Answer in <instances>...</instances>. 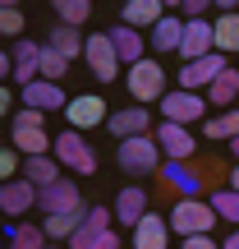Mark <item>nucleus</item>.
<instances>
[{
    "label": "nucleus",
    "mask_w": 239,
    "mask_h": 249,
    "mask_svg": "<svg viewBox=\"0 0 239 249\" xmlns=\"http://www.w3.org/2000/svg\"><path fill=\"white\" fill-rule=\"evenodd\" d=\"M115 166L124 171V176H133V180L157 176V171L166 166L157 134H138V139H124V143H115Z\"/></svg>",
    "instance_id": "nucleus-1"
},
{
    "label": "nucleus",
    "mask_w": 239,
    "mask_h": 249,
    "mask_svg": "<svg viewBox=\"0 0 239 249\" xmlns=\"http://www.w3.org/2000/svg\"><path fill=\"white\" fill-rule=\"evenodd\" d=\"M170 231L179 235V240H193V235H212L216 231V222L221 217L212 213V203L207 198H179L175 208H170Z\"/></svg>",
    "instance_id": "nucleus-2"
},
{
    "label": "nucleus",
    "mask_w": 239,
    "mask_h": 249,
    "mask_svg": "<svg viewBox=\"0 0 239 249\" xmlns=\"http://www.w3.org/2000/svg\"><path fill=\"white\" fill-rule=\"evenodd\" d=\"M124 83H129V97L138 102V107H157V102L170 92V88H166V70H161L157 55L129 65V70H124Z\"/></svg>",
    "instance_id": "nucleus-3"
},
{
    "label": "nucleus",
    "mask_w": 239,
    "mask_h": 249,
    "mask_svg": "<svg viewBox=\"0 0 239 249\" xmlns=\"http://www.w3.org/2000/svg\"><path fill=\"white\" fill-rule=\"evenodd\" d=\"M51 157L60 161L64 171H74V176H92V171H97V152H92V143L83 139L79 129H64L60 139H55Z\"/></svg>",
    "instance_id": "nucleus-4"
},
{
    "label": "nucleus",
    "mask_w": 239,
    "mask_h": 249,
    "mask_svg": "<svg viewBox=\"0 0 239 249\" xmlns=\"http://www.w3.org/2000/svg\"><path fill=\"white\" fill-rule=\"evenodd\" d=\"M157 111H161V120H170V124H193V120H207V97L203 92H184V88H170L166 97L157 102Z\"/></svg>",
    "instance_id": "nucleus-5"
},
{
    "label": "nucleus",
    "mask_w": 239,
    "mask_h": 249,
    "mask_svg": "<svg viewBox=\"0 0 239 249\" xmlns=\"http://www.w3.org/2000/svg\"><path fill=\"white\" fill-rule=\"evenodd\" d=\"M37 208H42V217L88 213V203H83V194H79V180H69V176H60L55 185H46L42 194H37Z\"/></svg>",
    "instance_id": "nucleus-6"
},
{
    "label": "nucleus",
    "mask_w": 239,
    "mask_h": 249,
    "mask_svg": "<svg viewBox=\"0 0 239 249\" xmlns=\"http://www.w3.org/2000/svg\"><path fill=\"white\" fill-rule=\"evenodd\" d=\"M161 185L175 194V203L179 198H198V189L207 185V171L198 161H166L161 166Z\"/></svg>",
    "instance_id": "nucleus-7"
},
{
    "label": "nucleus",
    "mask_w": 239,
    "mask_h": 249,
    "mask_svg": "<svg viewBox=\"0 0 239 249\" xmlns=\"http://www.w3.org/2000/svg\"><path fill=\"white\" fill-rule=\"evenodd\" d=\"M83 60H88V70H92L97 83H115L120 55H115V46H111V33H92L88 46H83Z\"/></svg>",
    "instance_id": "nucleus-8"
},
{
    "label": "nucleus",
    "mask_w": 239,
    "mask_h": 249,
    "mask_svg": "<svg viewBox=\"0 0 239 249\" xmlns=\"http://www.w3.org/2000/svg\"><path fill=\"white\" fill-rule=\"evenodd\" d=\"M64 120H69V129L88 134V129H97V124H106L111 111H106V102H101L97 92H79V97H69V107H64Z\"/></svg>",
    "instance_id": "nucleus-9"
},
{
    "label": "nucleus",
    "mask_w": 239,
    "mask_h": 249,
    "mask_svg": "<svg viewBox=\"0 0 239 249\" xmlns=\"http://www.w3.org/2000/svg\"><path fill=\"white\" fill-rule=\"evenodd\" d=\"M225 70H230V65H225V55L212 51V55H203V60H193V65H184V70H179V88H184V92H207Z\"/></svg>",
    "instance_id": "nucleus-10"
},
{
    "label": "nucleus",
    "mask_w": 239,
    "mask_h": 249,
    "mask_svg": "<svg viewBox=\"0 0 239 249\" xmlns=\"http://www.w3.org/2000/svg\"><path fill=\"white\" fill-rule=\"evenodd\" d=\"M111 213H115V226H129V231H133V226L152 213L147 189H143V185H124L120 194H115V208H111Z\"/></svg>",
    "instance_id": "nucleus-11"
},
{
    "label": "nucleus",
    "mask_w": 239,
    "mask_h": 249,
    "mask_svg": "<svg viewBox=\"0 0 239 249\" xmlns=\"http://www.w3.org/2000/svg\"><path fill=\"white\" fill-rule=\"evenodd\" d=\"M9 55H14V83H18V92H23L28 83L42 79V46H37L32 37H18V42L9 46Z\"/></svg>",
    "instance_id": "nucleus-12"
},
{
    "label": "nucleus",
    "mask_w": 239,
    "mask_h": 249,
    "mask_svg": "<svg viewBox=\"0 0 239 249\" xmlns=\"http://www.w3.org/2000/svg\"><path fill=\"white\" fill-rule=\"evenodd\" d=\"M216 51V23H207V18H193V23H184V42H179V55H184V65L203 60V55Z\"/></svg>",
    "instance_id": "nucleus-13"
},
{
    "label": "nucleus",
    "mask_w": 239,
    "mask_h": 249,
    "mask_svg": "<svg viewBox=\"0 0 239 249\" xmlns=\"http://www.w3.org/2000/svg\"><path fill=\"white\" fill-rule=\"evenodd\" d=\"M37 194H42V189L32 185V180H9V185H0V213L5 217H28L37 208Z\"/></svg>",
    "instance_id": "nucleus-14"
},
{
    "label": "nucleus",
    "mask_w": 239,
    "mask_h": 249,
    "mask_svg": "<svg viewBox=\"0 0 239 249\" xmlns=\"http://www.w3.org/2000/svg\"><path fill=\"white\" fill-rule=\"evenodd\" d=\"M157 143H161V157L166 161H193V134L184 129V124H170V120H161L157 124Z\"/></svg>",
    "instance_id": "nucleus-15"
},
{
    "label": "nucleus",
    "mask_w": 239,
    "mask_h": 249,
    "mask_svg": "<svg viewBox=\"0 0 239 249\" xmlns=\"http://www.w3.org/2000/svg\"><path fill=\"white\" fill-rule=\"evenodd\" d=\"M106 129L115 134V143L138 139V134H147V129H152V107H120V111H111Z\"/></svg>",
    "instance_id": "nucleus-16"
},
{
    "label": "nucleus",
    "mask_w": 239,
    "mask_h": 249,
    "mask_svg": "<svg viewBox=\"0 0 239 249\" xmlns=\"http://www.w3.org/2000/svg\"><path fill=\"white\" fill-rule=\"evenodd\" d=\"M170 217H161V213H147L138 226H133V240L129 249H170Z\"/></svg>",
    "instance_id": "nucleus-17"
},
{
    "label": "nucleus",
    "mask_w": 239,
    "mask_h": 249,
    "mask_svg": "<svg viewBox=\"0 0 239 249\" xmlns=\"http://www.w3.org/2000/svg\"><path fill=\"white\" fill-rule=\"evenodd\" d=\"M106 231H115V213H111V208H88L83 226L74 231V240L64 245V249H92V245H97Z\"/></svg>",
    "instance_id": "nucleus-18"
},
{
    "label": "nucleus",
    "mask_w": 239,
    "mask_h": 249,
    "mask_svg": "<svg viewBox=\"0 0 239 249\" xmlns=\"http://www.w3.org/2000/svg\"><path fill=\"white\" fill-rule=\"evenodd\" d=\"M106 33H111V46H115L120 65L147 60V33H138V28H129V23H115V28H106Z\"/></svg>",
    "instance_id": "nucleus-19"
},
{
    "label": "nucleus",
    "mask_w": 239,
    "mask_h": 249,
    "mask_svg": "<svg viewBox=\"0 0 239 249\" xmlns=\"http://www.w3.org/2000/svg\"><path fill=\"white\" fill-rule=\"evenodd\" d=\"M9 139H14L18 157H46L55 148V139L46 134V124H9Z\"/></svg>",
    "instance_id": "nucleus-20"
},
{
    "label": "nucleus",
    "mask_w": 239,
    "mask_h": 249,
    "mask_svg": "<svg viewBox=\"0 0 239 249\" xmlns=\"http://www.w3.org/2000/svg\"><path fill=\"white\" fill-rule=\"evenodd\" d=\"M18 97H23V107H32V111H64L69 107V97H64V88L60 83H46V79H37V83H28L23 92H18Z\"/></svg>",
    "instance_id": "nucleus-21"
},
{
    "label": "nucleus",
    "mask_w": 239,
    "mask_h": 249,
    "mask_svg": "<svg viewBox=\"0 0 239 249\" xmlns=\"http://www.w3.org/2000/svg\"><path fill=\"white\" fill-rule=\"evenodd\" d=\"M166 14H170V9L161 5V0H129V5L120 9V23L138 28V33H152V28H157Z\"/></svg>",
    "instance_id": "nucleus-22"
},
{
    "label": "nucleus",
    "mask_w": 239,
    "mask_h": 249,
    "mask_svg": "<svg viewBox=\"0 0 239 249\" xmlns=\"http://www.w3.org/2000/svg\"><path fill=\"white\" fill-rule=\"evenodd\" d=\"M147 37H152V51H157V55H170V51L179 55V42H184V18H179V9H175V14H166Z\"/></svg>",
    "instance_id": "nucleus-23"
},
{
    "label": "nucleus",
    "mask_w": 239,
    "mask_h": 249,
    "mask_svg": "<svg viewBox=\"0 0 239 249\" xmlns=\"http://www.w3.org/2000/svg\"><path fill=\"white\" fill-rule=\"evenodd\" d=\"M42 46H46V51H55V55H64V60L74 65V60L83 55V46H88V37H83L79 28H64V23H55V28H51V37H46Z\"/></svg>",
    "instance_id": "nucleus-24"
},
{
    "label": "nucleus",
    "mask_w": 239,
    "mask_h": 249,
    "mask_svg": "<svg viewBox=\"0 0 239 249\" xmlns=\"http://www.w3.org/2000/svg\"><path fill=\"white\" fill-rule=\"evenodd\" d=\"M60 161L51 157V152H46V157H23V180H32L37 189H46V185H55V180H60Z\"/></svg>",
    "instance_id": "nucleus-25"
},
{
    "label": "nucleus",
    "mask_w": 239,
    "mask_h": 249,
    "mask_svg": "<svg viewBox=\"0 0 239 249\" xmlns=\"http://www.w3.org/2000/svg\"><path fill=\"white\" fill-rule=\"evenodd\" d=\"M203 97H207V107H225V111H230L235 102H239V70H225Z\"/></svg>",
    "instance_id": "nucleus-26"
},
{
    "label": "nucleus",
    "mask_w": 239,
    "mask_h": 249,
    "mask_svg": "<svg viewBox=\"0 0 239 249\" xmlns=\"http://www.w3.org/2000/svg\"><path fill=\"white\" fill-rule=\"evenodd\" d=\"M83 217H88V213H64V217H42V231H46V240H51V245H69L74 240V231H79V226H83Z\"/></svg>",
    "instance_id": "nucleus-27"
},
{
    "label": "nucleus",
    "mask_w": 239,
    "mask_h": 249,
    "mask_svg": "<svg viewBox=\"0 0 239 249\" xmlns=\"http://www.w3.org/2000/svg\"><path fill=\"white\" fill-rule=\"evenodd\" d=\"M203 134L212 143H230V139H239V107H230V111H221V116H207L203 120Z\"/></svg>",
    "instance_id": "nucleus-28"
},
{
    "label": "nucleus",
    "mask_w": 239,
    "mask_h": 249,
    "mask_svg": "<svg viewBox=\"0 0 239 249\" xmlns=\"http://www.w3.org/2000/svg\"><path fill=\"white\" fill-rule=\"evenodd\" d=\"M207 203H212V213L221 217V222H230L235 231H239V194H235L230 185H216L212 194H207Z\"/></svg>",
    "instance_id": "nucleus-29"
},
{
    "label": "nucleus",
    "mask_w": 239,
    "mask_h": 249,
    "mask_svg": "<svg viewBox=\"0 0 239 249\" xmlns=\"http://www.w3.org/2000/svg\"><path fill=\"white\" fill-rule=\"evenodd\" d=\"M51 9H55V18H60L64 28H83L92 18V5H88V0H55Z\"/></svg>",
    "instance_id": "nucleus-30"
},
{
    "label": "nucleus",
    "mask_w": 239,
    "mask_h": 249,
    "mask_svg": "<svg viewBox=\"0 0 239 249\" xmlns=\"http://www.w3.org/2000/svg\"><path fill=\"white\" fill-rule=\"evenodd\" d=\"M51 240H46V231L42 226H32V222H18L14 231H9V249H46Z\"/></svg>",
    "instance_id": "nucleus-31"
},
{
    "label": "nucleus",
    "mask_w": 239,
    "mask_h": 249,
    "mask_svg": "<svg viewBox=\"0 0 239 249\" xmlns=\"http://www.w3.org/2000/svg\"><path fill=\"white\" fill-rule=\"evenodd\" d=\"M216 51H221V55H235L239 51V14L216 18Z\"/></svg>",
    "instance_id": "nucleus-32"
},
{
    "label": "nucleus",
    "mask_w": 239,
    "mask_h": 249,
    "mask_svg": "<svg viewBox=\"0 0 239 249\" xmlns=\"http://www.w3.org/2000/svg\"><path fill=\"white\" fill-rule=\"evenodd\" d=\"M0 37H9V42L23 37V9H18V5H5V0H0Z\"/></svg>",
    "instance_id": "nucleus-33"
},
{
    "label": "nucleus",
    "mask_w": 239,
    "mask_h": 249,
    "mask_svg": "<svg viewBox=\"0 0 239 249\" xmlns=\"http://www.w3.org/2000/svg\"><path fill=\"white\" fill-rule=\"evenodd\" d=\"M64 74H69V60H64V55H55V51H46V46H42V79H46V83H60Z\"/></svg>",
    "instance_id": "nucleus-34"
},
{
    "label": "nucleus",
    "mask_w": 239,
    "mask_h": 249,
    "mask_svg": "<svg viewBox=\"0 0 239 249\" xmlns=\"http://www.w3.org/2000/svg\"><path fill=\"white\" fill-rule=\"evenodd\" d=\"M18 171H23V157H18L14 148H0V185L18 180Z\"/></svg>",
    "instance_id": "nucleus-35"
},
{
    "label": "nucleus",
    "mask_w": 239,
    "mask_h": 249,
    "mask_svg": "<svg viewBox=\"0 0 239 249\" xmlns=\"http://www.w3.org/2000/svg\"><path fill=\"white\" fill-rule=\"evenodd\" d=\"M14 111H18V107H14V92L0 83V120H5V116H14Z\"/></svg>",
    "instance_id": "nucleus-36"
},
{
    "label": "nucleus",
    "mask_w": 239,
    "mask_h": 249,
    "mask_svg": "<svg viewBox=\"0 0 239 249\" xmlns=\"http://www.w3.org/2000/svg\"><path fill=\"white\" fill-rule=\"evenodd\" d=\"M92 249H124V245H120V226H115V231H106V235H101V240L92 245Z\"/></svg>",
    "instance_id": "nucleus-37"
},
{
    "label": "nucleus",
    "mask_w": 239,
    "mask_h": 249,
    "mask_svg": "<svg viewBox=\"0 0 239 249\" xmlns=\"http://www.w3.org/2000/svg\"><path fill=\"white\" fill-rule=\"evenodd\" d=\"M184 249H221L212 240V235H193V240H184Z\"/></svg>",
    "instance_id": "nucleus-38"
},
{
    "label": "nucleus",
    "mask_w": 239,
    "mask_h": 249,
    "mask_svg": "<svg viewBox=\"0 0 239 249\" xmlns=\"http://www.w3.org/2000/svg\"><path fill=\"white\" fill-rule=\"evenodd\" d=\"M5 79H14V55L0 51V83H5Z\"/></svg>",
    "instance_id": "nucleus-39"
},
{
    "label": "nucleus",
    "mask_w": 239,
    "mask_h": 249,
    "mask_svg": "<svg viewBox=\"0 0 239 249\" xmlns=\"http://www.w3.org/2000/svg\"><path fill=\"white\" fill-rule=\"evenodd\" d=\"M221 249H239V231H230V235H225V245Z\"/></svg>",
    "instance_id": "nucleus-40"
},
{
    "label": "nucleus",
    "mask_w": 239,
    "mask_h": 249,
    "mask_svg": "<svg viewBox=\"0 0 239 249\" xmlns=\"http://www.w3.org/2000/svg\"><path fill=\"white\" fill-rule=\"evenodd\" d=\"M225 185H230V189H235V194H239V166L230 171V180H225Z\"/></svg>",
    "instance_id": "nucleus-41"
},
{
    "label": "nucleus",
    "mask_w": 239,
    "mask_h": 249,
    "mask_svg": "<svg viewBox=\"0 0 239 249\" xmlns=\"http://www.w3.org/2000/svg\"><path fill=\"white\" fill-rule=\"evenodd\" d=\"M230 157H235V166H239V139H230Z\"/></svg>",
    "instance_id": "nucleus-42"
},
{
    "label": "nucleus",
    "mask_w": 239,
    "mask_h": 249,
    "mask_svg": "<svg viewBox=\"0 0 239 249\" xmlns=\"http://www.w3.org/2000/svg\"><path fill=\"white\" fill-rule=\"evenodd\" d=\"M46 249H64V245H46Z\"/></svg>",
    "instance_id": "nucleus-43"
},
{
    "label": "nucleus",
    "mask_w": 239,
    "mask_h": 249,
    "mask_svg": "<svg viewBox=\"0 0 239 249\" xmlns=\"http://www.w3.org/2000/svg\"><path fill=\"white\" fill-rule=\"evenodd\" d=\"M0 148H5V143H0Z\"/></svg>",
    "instance_id": "nucleus-44"
}]
</instances>
